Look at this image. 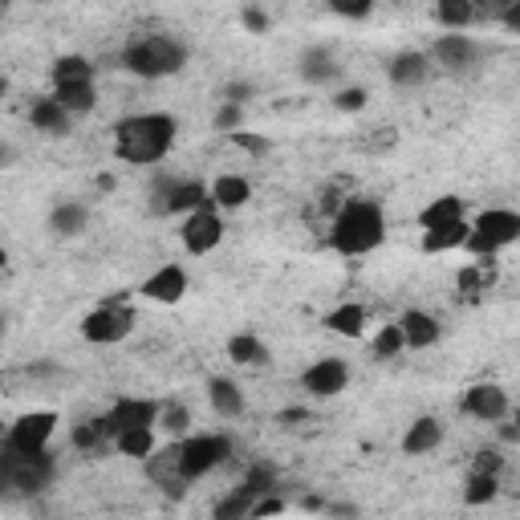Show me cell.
I'll list each match as a JSON object with an SVG mask.
<instances>
[{
    "label": "cell",
    "instance_id": "43",
    "mask_svg": "<svg viewBox=\"0 0 520 520\" xmlns=\"http://www.w3.org/2000/svg\"><path fill=\"white\" fill-rule=\"evenodd\" d=\"M500 468H504V455H500V451H476V464H472V472L500 476Z\"/></svg>",
    "mask_w": 520,
    "mask_h": 520
},
{
    "label": "cell",
    "instance_id": "21",
    "mask_svg": "<svg viewBox=\"0 0 520 520\" xmlns=\"http://www.w3.org/2000/svg\"><path fill=\"white\" fill-rule=\"evenodd\" d=\"M399 325H403L407 350H431V346L439 342V334H443L439 317H431V313H423V309H407V313L399 317Z\"/></svg>",
    "mask_w": 520,
    "mask_h": 520
},
{
    "label": "cell",
    "instance_id": "16",
    "mask_svg": "<svg viewBox=\"0 0 520 520\" xmlns=\"http://www.w3.org/2000/svg\"><path fill=\"white\" fill-rule=\"evenodd\" d=\"M29 122H33V130H41V135H49V139H65L70 135V126H74V114L65 110L53 94H45V98H37L29 106Z\"/></svg>",
    "mask_w": 520,
    "mask_h": 520
},
{
    "label": "cell",
    "instance_id": "15",
    "mask_svg": "<svg viewBox=\"0 0 520 520\" xmlns=\"http://www.w3.org/2000/svg\"><path fill=\"white\" fill-rule=\"evenodd\" d=\"M179 443H167L163 451H155L151 460H147V476H151V484H159V488H167L171 496H183V460H179Z\"/></svg>",
    "mask_w": 520,
    "mask_h": 520
},
{
    "label": "cell",
    "instance_id": "12",
    "mask_svg": "<svg viewBox=\"0 0 520 520\" xmlns=\"http://www.w3.org/2000/svg\"><path fill=\"white\" fill-rule=\"evenodd\" d=\"M179 240H183V248H187L191 256H204V252L220 248V240H224V220H220V208H204V212L187 216V220H183V228H179Z\"/></svg>",
    "mask_w": 520,
    "mask_h": 520
},
{
    "label": "cell",
    "instance_id": "13",
    "mask_svg": "<svg viewBox=\"0 0 520 520\" xmlns=\"http://www.w3.org/2000/svg\"><path fill=\"white\" fill-rule=\"evenodd\" d=\"M464 415L480 419V423H500L508 415V395H504V386L496 382H476L464 390Z\"/></svg>",
    "mask_w": 520,
    "mask_h": 520
},
{
    "label": "cell",
    "instance_id": "1",
    "mask_svg": "<svg viewBox=\"0 0 520 520\" xmlns=\"http://www.w3.org/2000/svg\"><path fill=\"white\" fill-rule=\"evenodd\" d=\"M175 135H179L175 114H163V110L130 114V118H122L114 126V155L122 163L147 167V163H159L175 147Z\"/></svg>",
    "mask_w": 520,
    "mask_h": 520
},
{
    "label": "cell",
    "instance_id": "35",
    "mask_svg": "<svg viewBox=\"0 0 520 520\" xmlns=\"http://www.w3.org/2000/svg\"><path fill=\"white\" fill-rule=\"evenodd\" d=\"M399 350H407V338H403V325H382L378 338H374V358H399Z\"/></svg>",
    "mask_w": 520,
    "mask_h": 520
},
{
    "label": "cell",
    "instance_id": "44",
    "mask_svg": "<svg viewBox=\"0 0 520 520\" xmlns=\"http://www.w3.org/2000/svg\"><path fill=\"white\" fill-rule=\"evenodd\" d=\"M496 21H500L508 33H516V37H520V0H508V5L500 9V17H496Z\"/></svg>",
    "mask_w": 520,
    "mask_h": 520
},
{
    "label": "cell",
    "instance_id": "19",
    "mask_svg": "<svg viewBox=\"0 0 520 520\" xmlns=\"http://www.w3.org/2000/svg\"><path fill=\"white\" fill-rule=\"evenodd\" d=\"M49 78H53V94H61V90H82V86H94V65H90L82 53H65V57L53 61Z\"/></svg>",
    "mask_w": 520,
    "mask_h": 520
},
{
    "label": "cell",
    "instance_id": "39",
    "mask_svg": "<svg viewBox=\"0 0 520 520\" xmlns=\"http://www.w3.org/2000/svg\"><path fill=\"white\" fill-rule=\"evenodd\" d=\"M240 118H244L240 106L220 102V110H216V130H224V135H236V130H240Z\"/></svg>",
    "mask_w": 520,
    "mask_h": 520
},
{
    "label": "cell",
    "instance_id": "7",
    "mask_svg": "<svg viewBox=\"0 0 520 520\" xmlns=\"http://www.w3.org/2000/svg\"><path fill=\"white\" fill-rule=\"evenodd\" d=\"M57 431V415L53 411H29L21 415L9 435H5V451L9 455H37V451H49V439Z\"/></svg>",
    "mask_w": 520,
    "mask_h": 520
},
{
    "label": "cell",
    "instance_id": "3",
    "mask_svg": "<svg viewBox=\"0 0 520 520\" xmlns=\"http://www.w3.org/2000/svg\"><path fill=\"white\" fill-rule=\"evenodd\" d=\"M122 65L143 82H159V78H175L187 65V45L167 37V33H151L139 37L122 49Z\"/></svg>",
    "mask_w": 520,
    "mask_h": 520
},
{
    "label": "cell",
    "instance_id": "29",
    "mask_svg": "<svg viewBox=\"0 0 520 520\" xmlns=\"http://www.w3.org/2000/svg\"><path fill=\"white\" fill-rule=\"evenodd\" d=\"M476 17H480V9L472 5V0H439V5H435V21L447 33H464Z\"/></svg>",
    "mask_w": 520,
    "mask_h": 520
},
{
    "label": "cell",
    "instance_id": "26",
    "mask_svg": "<svg viewBox=\"0 0 520 520\" xmlns=\"http://www.w3.org/2000/svg\"><path fill=\"white\" fill-rule=\"evenodd\" d=\"M455 220H464V200L460 195H439V200H431L423 212H419V228L423 232H435V228H447Z\"/></svg>",
    "mask_w": 520,
    "mask_h": 520
},
{
    "label": "cell",
    "instance_id": "40",
    "mask_svg": "<svg viewBox=\"0 0 520 520\" xmlns=\"http://www.w3.org/2000/svg\"><path fill=\"white\" fill-rule=\"evenodd\" d=\"M338 17H350V21H366L370 13H374V5H370V0H358V5H354V0H334V5H330Z\"/></svg>",
    "mask_w": 520,
    "mask_h": 520
},
{
    "label": "cell",
    "instance_id": "41",
    "mask_svg": "<svg viewBox=\"0 0 520 520\" xmlns=\"http://www.w3.org/2000/svg\"><path fill=\"white\" fill-rule=\"evenodd\" d=\"M240 21H244V29H248V33H269V25H273V17H269L265 9H256V5L240 9Z\"/></svg>",
    "mask_w": 520,
    "mask_h": 520
},
{
    "label": "cell",
    "instance_id": "8",
    "mask_svg": "<svg viewBox=\"0 0 520 520\" xmlns=\"http://www.w3.org/2000/svg\"><path fill=\"white\" fill-rule=\"evenodd\" d=\"M204 208H216L212 204V183H200V179H183V183H163L159 195H155V212L171 216L179 212L183 220L204 212Z\"/></svg>",
    "mask_w": 520,
    "mask_h": 520
},
{
    "label": "cell",
    "instance_id": "24",
    "mask_svg": "<svg viewBox=\"0 0 520 520\" xmlns=\"http://www.w3.org/2000/svg\"><path fill=\"white\" fill-rule=\"evenodd\" d=\"M338 74V61H334V49H325V45H309L301 53V78L309 86H325Z\"/></svg>",
    "mask_w": 520,
    "mask_h": 520
},
{
    "label": "cell",
    "instance_id": "5",
    "mask_svg": "<svg viewBox=\"0 0 520 520\" xmlns=\"http://www.w3.org/2000/svg\"><path fill=\"white\" fill-rule=\"evenodd\" d=\"M179 460H183V480L195 484L204 480L208 472H216L228 455H232V439L228 435H187L179 439Z\"/></svg>",
    "mask_w": 520,
    "mask_h": 520
},
{
    "label": "cell",
    "instance_id": "9",
    "mask_svg": "<svg viewBox=\"0 0 520 520\" xmlns=\"http://www.w3.org/2000/svg\"><path fill=\"white\" fill-rule=\"evenodd\" d=\"M53 455L49 451H37V455H9L5 451V480H9V488L13 492H21V496H33V492H41L49 480H53Z\"/></svg>",
    "mask_w": 520,
    "mask_h": 520
},
{
    "label": "cell",
    "instance_id": "28",
    "mask_svg": "<svg viewBox=\"0 0 520 520\" xmlns=\"http://www.w3.org/2000/svg\"><path fill=\"white\" fill-rule=\"evenodd\" d=\"M468 240H472V224L468 220H455L447 228L423 232V252H455V248H468Z\"/></svg>",
    "mask_w": 520,
    "mask_h": 520
},
{
    "label": "cell",
    "instance_id": "23",
    "mask_svg": "<svg viewBox=\"0 0 520 520\" xmlns=\"http://www.w3.org/2000/svg\"><path fill=\"white\" fill-rule=\"evenodd\" d=\"M439 443H443V423H439L435 415L415 419V423L407 427V435H403V451H407V455H431Z\"/></svg>",
    "mask_w": 520,
    "mask_h": 520
},
{
    "label": "cell",
    "instance_id": "34",
    "mask_svg": "<svg viewBox=\"0 0 520 520\" xmlns=\"http://www.w3.org/2000/svg\"><path fill=\"white\" fill-rule=\"evenodd\" d=\"M70 439H74L78 451H102V443L110 439V431H106L102 419H90V423H78V427L70 431Z\"/></svg>",
    "mask_w": 520,
    "mask_h": 520
},
{
    "label": "cell",
    "instance_id": "36",
    "mask_svg": "<svg viewBox=\"0 0 520 520\" xmlns=\"http://www.w3.org/2000/svg\"><path fill=\"white\" fill-rule=\"evenodd\" d=\"M159 427L175 439H187V427H191V411L183 403H163V415H159Z\"/></svg>",
    "mask_w": 520,
    "mask_h": 520
},
{
    "label": "cell",
    "instance_id": "42",
    "mask_svg": "<svg viewBox=\"0 0 520 520\" xmlns=\"http://www.w3.org/2000/svg\"><path fill=\"white\" fill-rule=\"evenodd\" d=\"M228 143H236L240 151H248V155H265L269 151V139H260V135H244V130H236V135H228Z\"/></svg>",
    "mask_w": 520,
    "mask_h": 520
},
{
    "label": "cell",
    "instance_id": "14",
    "mask_svg": "<svg viewBox=\"0 0 520 520\" xmlns=\"http://www.w3.org/2000/svg\"><path fill=\"white\" fill-rule=\"evenodd\" d=\"M480 41L468 37V33H443L435 45H431V61L443 65V70H468V65L480 61Z\"/></svg>",
    "mask_w": 520,
    "mask_h": 520
},
{
    "label": "cell",
    "instance_id": "45",
    "mask_svg": "<svg viewBox=\"0 0 520 520\" xmlns=\"http://www.w3.org/2000/svg\"><path fill=\"white\" fill-rule=\"evenodd\" d=\"M285 512V500L281 496H265L256 504V512H252V520H269V516H281Z\"/></svg>",
    "mask_w": 520,
    "mask_h": 520
},
{
    "label": "cell",
    "instance_id": "2",
    "mask_svg": "<svg viewBox=\"0 0 520 520\" xmlns=\"http://www.w3.org/2000/svg\"><path fill=\"white\" fill-rule=\"evenodd\" d=\"M386 236V216L378 204L370 200H346L334 216V228H330V248L342 252V256H366L382 244Z\"/></svg>",
    "mask_w": 520,
    "mask_h": 520
},
{
    "label": "cell",
    "instance_id": "18",
    "mask_svg": "<svg viewBox=\"0 0 520 520\" xmlns=\"http://www.w3.org/2000/svg\"><path fill=\"white\" fill-rule=\"evenodd\" d=\"M147 301H155V305H175V301H183V293H187V273L179 269V265H163L159 273H151L147 281H143V289H139Z\"/></svg>",
    "mask_w": 520,
    "mask_h": 520
},
{
    "label": "cell",
    "instance_id": "17",
    "mask_svg": "<svg viewBox=\"0 0 520 520\" xmlns=\"http://www.w3.org/2000/svg\"><path fill=\"white\" fill-rule=\"evenodd\" d=\"M386 78L411 90V86H423L431 78V53H419V49H407V53H395L386 65Z\"/></svg>",
    "mask_w": 520,
    "mask_h": 520
},
{
    "label": "cell",
    "instance_id": "37",
    "mask_svg": "<svg viewBox=\"0 0 520 520\" xmlns=\"http://www.w3.org/2000/svg\"><path fill=\"white\" fill-rule=\"evenodd\" d=\"M65 110L70 114H90L94 106H98V90L94 86H82V90H61V94H53Z\"/></svg>",
    "mask_w": 520,
    "mask_h": 520
},
{
    "label": "cell",
    "instance_id": "25",
    "mask_svg": "<svg viewBox=\"0 0 520 520\" xmlns=\"http://www.w3.org/2000/svg\"><path fill=\"white\" fill-rule=\"evenodd\" d=\"M248 195H252V183H248L244 175H220V179H212V204H216L220 212L244 208Z\"/></svg>",
    "mask_w": 520,
    "mask_h": 520
},
{
    "label": "cell",
    "instance_id": "46",
    "mask_svg": "<svg viewBox=\"0 0 520 520\" xmlns=\"http://www.w3.org/2000/svg\"><path fill=\"white\" fill-rule=\"evenodd\" d=\"M512 427H516V435H520V411H516V415H512Z\"/></svg>",
    "mask_w": 520,
    "mask_h": 520
},
{
    "label": "cell",
    "instance_id": "4",
    "mask_svg": "<svg viewBox=\"0 0 520 520\" xmlns=\"http://www.w3.org/2000/svg\"><path fill=\"white\" fill-rule=\"evenodd\" d=\"M516 240H520V212H512V208H488L484 216L472 220L468 252L472 256H496L500 248H508Z\"/></svg>",
    "mask_w": 520,
    "mask_h": 520
},
{
    "label": "cell",
    "instance_id": "38",
    "mask_svg": "<svg viewBox=\"0 0 520 520\" xmlns=\"http://www.w3.org/2000/svg\"><path fill=\"white\" fill-rule=\"evenodd\" d=\"M366 102H370V94H366L362 86H346V90L334 98V106H338V110H346V114H354V110H366Z\"/></svg>",
    "mask_w": 520,
    "mask_h": 520
},
{
    "label": "cell",
    "instance_id": "6",
    "mask_svg": "<svg viewBox=\"0 0 520 520\" xmlns=\"http://www.w3.org/2000/svg\"><path fill=\"white\" fill-rule=\"evenodd\" d=\"M130 330H135V309L126 305H102L82 317V338L94 346H118L130 338Z\"/></svg>",
    "mask_w": 520,
    "mask_h": 520
},
{
    "label": "cell",
    "instance_id": "33",
    "mask_svg": "<svg viewBox=\"0 0 520 520\" xmlns=\"http://www.w3.org/2000/svg\"><path fill=\"white\" fill-rule=\"evenodd\" d=\"M500 496V476H484V472H472L468 484H464V504L480 508V504H492Z\"/></svg>",
    "mask_w": 520,
    "mask_h": 520
},
{
    "label": "cell",
    "instance_id": "22",
    "mask_svg": "<svg viewBox=\"0 0 520 520\" xmlns=\"http://www.w3.org/2000/svg\"><path fill=\"white\" fill-rule=\"evenodd\" d=\"M208 403L220 419H240L244 415V390H240V382L216 374V378H208Z\"/></svg>",
    "mask_w": 520,
    "mask_h": 520
},
{
    "label": "cell",
    "instance_id": "20",
    "mask_svg": "<svg viewBox=\"0 0 520 520\" xmlns=\"http://www.w3.org/2000/svg\"><path fill=\"white\" fill-rule=\"evenodd\" d=\"M260 500H265V492H260L256 484H248V480H240V484L212 508V520H252V512H256Z\"/></svg>",
    "mask_w": 520,
    "mask_h": 520
},
{
    "label": "cell",
    "instance_id": "11",
    "mask_svg": "<svg viewBox=\"0 0 520 520\" xmlns=\"http://www.w3.org/2000/svg\"><path fill=\"white\" fill-rule=\"evenodd\" d=\"M350 382V366L342 358H321L301 374V390L309 399H338Z\"/></svg>",
    "mask_w": 520,
    "mask_h": 520
},
{
    "label": "cell",
    "instance_id": "27",
    "mask_svg": "<svg viewBox=\"0 0 520 520\" xmlns=\"http://www.w3.org/2000/svg\"><path fill=\"white\" fill-rule=\"evenodd\" d=\"M325 330L338 334V338H362L366 334V309L354 305V301L330 309V313H325Z\"/></svg>",
    "mask_w": 520,
    "mask_h": 520
},
{
    "label": "cell",
    "instance_id": "10",
    "mask_svg": "<svg viewBox=\"0 0 520 520\" xmlns=\"http://www.w3.org/2000/svg\"><path fill=\"white\" fill-rule=\"evenodd\" d=\"M159 415H163V403H155V399H118V403L102 415V423H106L110 439H118V435H126V431L159 427Z\"/></svg>",
    "mask_w": 520,
    "mask_h": 520
},
{
    "label": "cell",
    "instance_id": "32",
    "mask_svg": "<svg viewBox=\"0 0 520 520\" xmlns=\"http://www.w3.org/2000/svg\"><path fill=\"white\" fill-rule=\"evenodd\" d=\"M228 358L236 366H260V362H269V346L256 334H236V338H228Z\"/></svg>",
    "mask_w": 520,
    "mask_h": 520
},
{
    "label": "cell",
    "instance_id": "30",
    "mask_svg": "<svg viewBox=\"0 0 520 520\" xmlns=\"http://www.w3.org/2000/svg\"><path fill=\"white\" fill-rule=\"evenodd\" d=\"M86 224H90V212H86V204H57L53 212H49V228H53V236H82L86 232Z\"/></svg>",
    "mask_w": 520,
    "mask_h": 520
},
{
    "label": "cell",
    "instance_id": "31",
    "mask_svg": "<svg viewBox=\"0 0 520 520\" xmlns=\"http://www.w3.org/2000/svg\"><path fill=\"white\" fill-rule=\"evenodd\" d=\"M114 447H118V455H130V460H151V455L159 451V439H155V427H143V431H126V435H118L114 439Z\"/></svg>",
    "mask_w": 520,
    "mask_h": 520
}]
</instances>
